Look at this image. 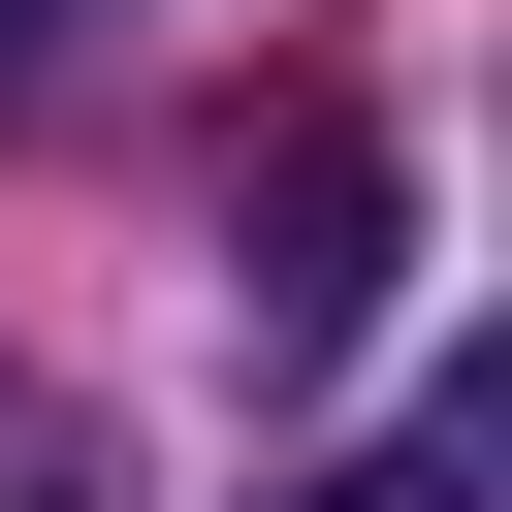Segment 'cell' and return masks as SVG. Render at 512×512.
Returning a JSON list of instances; mask_svg holds the SVG:
<instances>
[{"label":"cell","instance_id":"6da1fadb","mask_svg":"<svg viewBox=\"0 0 512 512\" xmlns=\"http://www.w3.org/2000/svg\"><path fill=\"white\" fill-rule=\"evenodd\" d=\"M224 288H256V352L384 320V128H352V96H288V128L224 160Z\"/></svg>","mask_w":512,"mask_h":512},{"label":"cell","instance_id":"7a4b0ae2","mask_svg":"<svg viewBox=\"0 0 512 512\" xmlns=\"http://www.w3.org/2000/svg\"><path fill=\"white\" fill-rule=\"evenodd\" d=\"M480 480H512V416L448 384V416H384V448H352V480H288V512H480Z\"/></svg>","mask_w":512,"mask_h":512},{"label":"cell","instance_id":"3957f363","mask_svg":"<svg viewBox=\"0 0 512 512\" xmlns=\"http://www.w3.org/2000/svg\"><path fill=\"white\" fill-rule=\"evenodd\" d=\"M0 64H32V0H0Z\"/></svg>","mask_w":512,"mask_h":512}]
</instances>
